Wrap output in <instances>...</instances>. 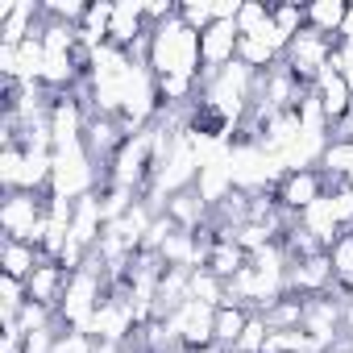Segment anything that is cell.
Returning a JSON list of instances; mask_svg holds the SVG:
<instances>
[{
    "instance_id": "12",
    "label": "cell",
    "mask_w": 353,
    "mask_h": 353,
    "mask_svg": "<svg viewBox=\"0 0 353 353\" xmlns=\"http://www.w3.org/2000/svg\"><path fill=\"white\" fill-rule=\"evenodd\" d=\"M233 188H237V174H233V166H225V162H204L200 174H196V192H200V200H204L208 208H216Z\"/></svg>"
},
{
    "instance_id": "16",
    "label": "cell",
    "mask_w": 353,
    "mask_h": 353,
    "mask_svg": "<svg viewBox=\"0 0 353 353\" xmlns=\"http://www.w3.org/2000/svg\"><path fill=\"white\" fill-rule=\"evenodd\" d=\"M299 225H303V229H307V233H312V237H316V241L324 245V250H328V245H332V241H336V237L345 233V229L336 225V216H332L328 200H316V204H312V208H307V212L299 216Z\"/></svg>"
},
{
    "instance_id": "19",
    "label": "cell",
    "mask_w": 353,
    "mask_h": 353,
    "mask_svg": "<svg viewBox=\"0 0 353 353\" xmlns=\"http://www.w3.org/2000/svg\"><path fill=\"white\" fill-rule=\"evenodd\" d=\"M245 266H250V254H245L237 241H216L212 254H208V270H212L216 279H225V283H229L233 274H241Z\"/></svg>"
},
{
    "instance_id": "17",
    "label": "cell",
    "mask_w": 353,
    "mask_h": 353,
    "mask_svg": "<svg viewBox=\"0 0 353 353\" xmlns=\"http://www.w3.org/2000/svg\"><path fill=\"white\" fill-rule=\"evenodd\" d=\"M250 316H254V312H250V307H241V303H225V307H216V345L233 353V345L241 341V332H245Z\"/></svg>"
},
{
    "instance_id": "9",
    "label": "cell",
    "mask_w": 353,
    "mask_h": 353,
    "mask_svg": "<svg viewBox=\"0 0 353 353\" xmlns=\"http://www.w3.org/2000/svg\"><path fill=\"white\" fill-rule=\"evenodd\" d=\"M307 30V5H295V0H283V5H270V42L279 54H287V46Z\"/></svg>"
},
{
    "instance_id": "11",
    "label": "cell",
    "mask_w": 353,
    "mask_h": 353,
    "mask_svg": "<svg viewBox=\"0 0 353 353\" xmlns=\"http://www.w3.org/2000/svg\"><path fill=\"white\" fill-rule=\"evenodd\" d=\"M42 262H46V254H42L38 245H30V241L5 237V245H0V274H13V279H26V283H30V274H34Z\"/></svg>"
},
{
    "instance_id": "18",
    "label": "cell",
    "mask_w": 353,
    "mask_h": 353,
    "mask_svg": "<svg viewBox=\"0 0 353 353\" xmlns=\"http://www.w3.org/2000/svg\"><path fill=\"white\" fill-rule=\"evenodd\" d=\"M320 170L328 174V179L353 183V141L328 137V145H324V154H320Z\"/></svg>"
},
{
    "instance_id": "14",
    "label": "cell",
    "mask_w": 353,
    "mask_h": 353,
    "mask_svg": "<svg viewBox=\"0 0 353 353\" xmlns=\"http://www.w3.org/2000/svg\"><path fill=\"white\" fill-rule=\"evenodd\" d=\"M188 299H196V303H204V307H225V303H229V283L216 279L208 266H200V270H192Z\"/></svg>"
},
{
    "instance_id": "1",
    "label": "cell",
    "mask_w": 353,
    "mask_h": 353,
    "mask_svg": "<svg viewBox=\"0 0 353 353\" xmlns=\"http://www.w3.org/2000/svg\"><path fill=\"white\" fill-rule=\"evenodd\" d=\"M145 63L154 75H192L200 79V34H192L179 17L150 30Z\"/></svg>"
},
{
    "instance_id": "7",
    "label": "cell",
    "mask_w": 353,
    "mask_h": 353,
    "mask_svg": "<svg viewBox=\"0 0 353 353\" xmlns=\"http://www.w3.org/2000/svg\"><path fill=\"white\" fill-rule=\"evenodd\" d=\"M237 42H241L237 21H212L200 34V75H212V71L237 63Z\"/></svg>"
},
{
    "instance_id": "4",
    "label": "cell",
    "mask_w": 353,
    "mask_h": 353,
    "mask_svg": "<svg viewBox=\"0 0 353 353\" xmlns=\"http://www.w3.org/2000/svg\"><path fill=\"white\" fill-rule=\"evenodd\" d=\"M166 324H170V332H174V336L183 341V349H188V353L216 345V307H204V303L188 299L183 307H174V312L166 316Z\"/></svg>"
},
{
    "instance_id": "13",
    "label": "cell",
    "mask_w": 353,
    "mask_h": 353,
    "mask_svg": "<svg viewBox=\"0 0 353 353\" xmlns=\"http://www.w3.org/2000/svg\"><path fill=\"white\" fill-rule=\"evenodd\" d=\"M345 21H349V5H345V0H312V5H307V30H316V34L341 38Z\"/></svg>"
},
{
    "instance_id": "6",
    "label": "cell",
    "mask_w": 353,
    "mask_h": 353,
    "mask_svg": "<svg viewBox=\"0 0 353 353\" xmlns=\"http://www.w3.org/2000/svg\"><path fill=\"white\" fill-rule=\"evenodd\" d=\"M312 92H316V100H320V112H324V121H328V133H332L341 121L353 117V79H349L336 63H328V71L312 83Z\"/></svg>"
},
{
    "instance_id": "23",
    "label": "cell",
    "mask_w": 353,
    "mask_h": 353,
    "mask_svg": "<svg viewBox=\"0 0 353 353\" xmlns=\"http://www.w3.org/2000/svg\"><path fill=\"white\" fill-rule=\"evenodd\" d=\"M141 196L137 192H129V188H117V183H104L100 188V212H104V225H112V221H121L133 204H137Z\"/></svg>"
},
{
    "instance_id": "3",
    "label": "cell",
    "mask_w": 353,
    "mask_h": 353,
    "mask_svg": "<svg viewBox=\"0 0 353 353\" xmlns=\"http://www.w3.org/2000/svg\"><path fill=\"white\" fill-rule=\"evenodd\" d=\"M274 200L287 216H303L316 200L328 196V174L320 166H307V170H283L279 179H274Z\"/></svg>"
},
{
    "instance_id": "25",
    "label": "cell",
    "mask_w": 353,
    "mask_h": 353,
    "mask_svg": "<svg viewBox=\"0 0 353 353\" xmlns=\"http://www.w3.org/2000/svg\"><path fill=\"white\" fill-rule=\"evenodd\" d=\"M179 21H183L192 34H204V30L216 21L212 0H183V5H179Z\"/></svg>"
},
{
    "instance_id": "28",
    "label": "cell",
    "mask_w": 353,
    "mask_h": 353,
    "mask_svg": "<svg viewBox=\"0 0 353 353\" xmlns=\"http://www.w3.org/2000/svg\"><path fill=\"white\" fill-rule=\"evenodd\" d=\"M50 353H96V336L92 332H75V328H63L54 336V349Z\"/></svg>"
},
{
    "instance_id": "21",
    "label": "cell",
    "mask_w": 353,
    "mask_h": 353,
    "mask_svg": "<svg viewBox=\"0 0 353 353\" xmlns=\"http://www.w3.org/2000/svg\"><path fill=\"white\" fill-rule=\"evenodd\" d=\"M237 30H241V38H266L270 42V5H266V0H241Z\"/></svg>"
},
{
    "instance_id": "31",
    "label": "cell",
    "mask_w": 353,
    "mask_h": 353,
    "mask_svg": "<svg viewBox=\"0 0 353 353\" xmlns=\"http://www.w3.org/2000/svg\"><path fill=\"white\" fill-rule=\"evenodd\" d=\"M179 353H188V349H179Z\"/></svg>"
},
{
    "instance_id": "29",
    "label": "cell",
    "mask_w": 353,
    "mask_h": 353,
    "mask_svg": "<svg viewBox=\"0 0 353 353\" xmlns=\"http://www.w3.org/2000/svg\"><path fill=\"white\" fill-rule=\"evenodd\" d=\"M341 312H345V332H353V287H345V295H341Z\"/></svg>"
},
{
    "instance_id": "20",
    "label": "cell",
    "mask_w": 353,
    "mask_h": 353,
    "mask_svg": "<svg viewBox=\"0 0 353 353\" xmlns=\"http://www.w3.org/2000/svg\"><path fill=\"white\" fill-rule=\"evenodd\" d=\"M262 320H266V328H274V332H287V328H303V299L299 295H283V299H274L266 312H258Z\"/></svg>"
},
{
    "instance_id": "27",
    "label": "cell",
    "mask_w": 353,
    "mask_h": 353,
    "mask_svg": "<svg viewBox=\"0 0 353 353\" xmlns=\"http://www.w3.org/2000/svg\"><path fill=\"white\" fill-rule=\"evenodd\" d=\"M266 336H270V328H266V320L254 312L250 324H245V332H241V341L233 345V353H262V349H266Z\"/></svg>"
},
{
    "instance_id": "15",
    "label": "cell",
    "mask_w": 353,
    "mask_h": 353,
    "mask_svg": "<svg viewBox=\"0 0 353 353\" xmlns=\"http://www.w3.org/2000/svg\"><path fill=\"white\" fill-rule=\"evenodd\" d=\"M279 59H283V54H279L266 38H241V42H237V63H241V67H250L254 75L274 71V67H279Z\"/></svg>"
},
{
    "instance_id": "26",
    "label": "cell",
    "mask_w": 353,
    "mask_h": 353,
    "mask_svg": "<svg viewBox=\"0 0 353 353\" xmlns=\"http://www.w3.org/2000/svg\"><path fill=\"white\" fill-rule=\"evenodd\" d=\"M42 9H46V17H54V21H63V26L79 30L92 5H88V0H50V5H42Z\"/></svg>"
},
{
    "instance_id": "22",
    "label": "cell",
    "mask_w": 353,
    "mask_h": 353,
    "mask_svg": "<svg viewBox=\"0 0 353 353\" xmlns=\"http://www.w3.org/2000/svg\"><path fill=\"white\" fill-rule=\"evenodd\" d=\"M26 303H30V287H26V279L0 274V320H17Z\"/></svg>"
},
{
    "instance_id": "10",
    "label": "cell",
    "mask_w": 353,
    "mask_h": 353,
    "mask_svg": "<svg viewBox=\"0 0 353 353\" xmlns=\"http://www.w3.org/2000/svg\"><path fill=\"white\" fill-rule=\"evenodd\" d=\"M67 283H71V270L46 258V262L30 274V283H26V287H30V299H38V303H46V307H54V312H59Z\"/></svg>"
},
{
    "instance_id": "2",
    "label": "cell",
    "mask_w": 353,
    "mask_h": 353,
    "mask_svg": "<svg viewBox=\"0 0 353 353\" xmlns=\"http://www.w3.org/2000/svg\"><path fill=\"white\" fill-rule=\"evenodd\" d=\"M46 204L50 196L38 192H5V204H0V229L13 241H30L42 250L46 241Z\"/></svg>"
},
{
    "instance_id": "5",
    "label": "cell",
    "mask_w": 353,
    "mask_h": 353,
    "mask_svg": "<svg viewBox=\"0 0 353 353\" xmlns=\"http://www.w3.org/2000/svg\"><path fill=\"white\" fill-rule=\"evenodd\" d=\"M287 291L299 295V299H312V295H328V291H336V274H332V258H328V250H324V254L295 258V262L287 266Z\"/></svg>"
},
{
    "instance_id": "24",
    "label": "cell",
    "mask_w": 353,
    "mask_h": 353,
    "mask_svg": "<svg viewBox=\"0 0 353 353\" xmlns=\"http://www.w3.org/2000/svg\"><path fill=\"white\" fill-rule=\"evenodd\" d=\"M328 258H332V274L341 287H353V233H341L332 245H328Z\"/></svg>"
},
{
    "instance_id": "30",
    "label": "cell",
    "mask_w": 353,
    "mask_h": 353,
    "mask_svg": "<svg viewBox=\"0 0 353 353\" xmlns=\"http://www.w3.org/2000/svg\"><path fill=\"white\" fill-rule=\"evenodd\" d=\"M196 353H229V349H221V345H208V349H196Z\"/></svg>"
},
{
    "instance_id": "8",
    "label": "cell",
    "mask_w": 353,
    "mask_h": 353,
    "mask_svg": "<svg viewBox=\"0 0 353 353\" xmlns=\"http://www.w3.org/2000/svg\"><path fill=\"white\" fill-rule=\"evenodd\" d=\"M162 212L179 225V229H188V233H200V229H208V221H212V208L200 200L196 183L183 188V192H170V196L162 200Z\"/></svg>"
}]
</instances>
